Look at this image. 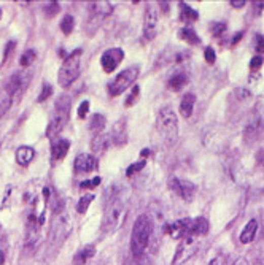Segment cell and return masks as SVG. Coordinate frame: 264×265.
<instances>
[{
    "label": "cell",
    "instance_id": "obj_38",
    "mask_svg": "<svg viewBox=\"0 0 264 265\" xmlns=\"http://www.w3.org/2000/svg\"><path fill=\"white\" fill-rule=\"evenodd\" d=\"M226 32V24L224 22H215L212 24V33L215 35V37H220L221 33Z\"/></svg>",
    "mask_w": 264,
    "mask_h": 265
},
{
    "label": "cell",
    "instance_id": "obj_50",
    "mask_svg": "<svg viewBox=\"0 0 264 265\" xmlns=\"http://www.w3.org/2000/svg\"><path fill=\"white\" fill-rule=\"evenodd\" d=\"M0 265H5V252L0 251Z\"/></svg>",
    "mask_w": 264,
    "mask_h": 265
},
{
    "label": "cell",
    "instance_id": "obj_17",
    "mask_svg": "<svg viewBox=\"0 0 264 265\" xmlns=\"http://www.w3.org/2000/svg\"><path fill=\"white\" fill-rule=\"evenodd\" d=\"M209 229L210 224L206 218H196V219H191V225H189V237H202V235H207L209 234Z\"/></svg>",
    "mask_w": 264,
    "mask_h": 265
},
{
    "label": "cell",
    "instance_id": "obj_7",
    "mask_svg": "<svg viewBox=\"0 0 264 265\" xmlns=\"http://www.w3.org/2000/svg\"><path fill=\"white\" fill-rule=\"evenodd\" d=\"M70 231H72L70 216L67 213L56 214V218L53 219V224L50 229V245L59 248L70 235Z\"/></svg>",
    "mask_w": 264,
    "mask_h": 265
},
{
    "label": "cell",
    "instance_id": "obj_5",
    "mask_svg": "<svg viewBox=\"0 0 264 265\" xmlns=\"http://www.w3.org/2000/svg\"><path fill=\"white\" fill-rule=\"evenodd\" d=\"M69 115H70V97L69 95H61V97L56 100L54 113L50 119V124L46 127L48 138H53L64 129V126L67 124Z\"/></svg>",
    "mask_w": 264,
    "mask_h": 265
},
{
    "label": "cell",
    "instance_id": "obj_2",
    "mask_svg": "<svg viewBox=\"0 0 264 265\" xmlns=\"http://www.w3.org/2000/svg\"><path fill=\"white\" fill-rule=\"evenodd\" d=\"M127 214V207L123 202V199L119 196H115L109 203H107V208L104 213V219H102V231L105 234H112L116 229L123 225L124 219Z\"/></svg>",
    "mask_w": 264,
    "mask_h": 265
},
{
    "label": "cell",
    "instance_id": "obj_1",
    "mask_svg": "<svg viewBox=\"0 0 264 265\" xmlns=\"http://www.w3.org/2000/svg\"><path fill=\"white\" fill-rule=\"evenodd\" d=\"M153 234V222L147 214H140L132 227L130 235V252L132 256L142 257L150 245V238Z\"/></svg>",
    "mask_w": 264,
    "mask_h": 265
},
{
    "label": "cell",
    "instance_id": "obj_6",
    "mask_svg": "<svg viewBox=\"0 0 264 265\" xmlns=\"http://www.w3.org/2000/svg\"><path fill=\"white\" fill-rule=\"evenodd\" d=\"M112 5L109 2H92L89 4L88 8V16H86V33L92 35L95 33V30L99 29L101 24L105 21V18L112 13Z\"/></svg>",
    "mask_w": 264,
    "mask_h": 265
},
{
    "label": "cell",
    "instance_id": "obj_41",
    "mask_svg": "<svg viewBox=\"0 0 264 265\" xmlns=\"http://www.w3.org/2000/svg\"><path fill=\"white\" fill-rule=\"evenodd\" d=\"M204 57H206V62L209 64H215V51H213V48H206V51H204Z\"/></svg>",
    "mask_w": 264,
    "mask_h": 265
},
{
    "label": "cell",
    "instance_id": "obj_42",
    "mask_svg": "<svg viewBox=\"0 0 264 265\" xmlns=\"http://www.w3.org/2000/svg\"><path fill=\"white\" fill-rule=\"evenodd\" d=\"M261 65H262V57L261 56H255L253 59H251V62H250V68L251 70H258Z\"/></svg>",
    "mask_w": 264,
    "mask_h": 265
},
{
    "label": "cell",
    "instance_id": "obj_51",
    "mask_svg": "<svg viewBox=\"0 0 264 265\" xmlns=\"http://www.w3.org/2000/svg\"><path fill=\"white\" fill-rule=\"evenodd\" d=\"M148 154H150V151H148V149H143V151L140 153V156H142V158H147Z\"/></svg>",
    "mask_w": 264,
    "mask_h": 265
},
{
    "label": "cell",
    "instance_id": "obj_20",
    "mask_svg": "<svg viewBox=\"0 0 264 265\" xmlns=\"http://www.w3.org/2000/svg\"><path fill=\"white\" fill-rule=\"evenodd\" d=\"M70 149V141L69 140H57L51 144V158L53 161H61L64 159Z\"/></svg>",
    "mask_w": 264,
    "mask_h": 265
},
{
    "label": "cell",
    "instance_id": "obj_45",
    "mask_svg": "<svg viewBox=\"0 0 264 265\" xmlns=\"http://www.w3.org/2000/svg\"><path fill=\"white\" fill-rule=\"evenodd\" d=\"M245 4H247L245 0H233V2H231V5H233V7H236V8H242Z\"/></svg>",
    "mask_w": 264,
    "mask_h": 265
},
{
    "label": "cell",
    "instance_id": "obj_11",
    "mask_svg": "<svg viewBox=\"0 0 264 265\" xmlns=\"http://www.w3.org/2000/svg\"><path fill=\"white\" fill-rule=\"evenodd\" d=\"M29 80H30V77L26 73V71H16V73H13L10 77V80L7 81V84L4 88L11 94V97H15V95L21 94L24 89L27 88Z\"/></svg>",
    "mask_w": 264,
    "mask_h": 265
},
{
    "label": "cell",
    "instance_id": "obj_34",
    "mask_svg": "<svg viewBox=\"0 0 264 265\" xmlns=\"http://www.w3.org/2000/svg\"><path fill=\"white\" fill-rule=\"evenodd\" d=\"M99 184H101V178L95 176L92 179H86V181L80 183V187L81 189H94V187H97Z\"/></svg>",
    "mask_w": 264,
    "mask_h": 265
},
{
    "label": "cell",
    "instance_id": "obj_10",
    "mask_svg": "<svg viewBox=\"0 0 264 265\" xmlns=\"http://www.w3.org/2000/svg\"><path fill=\"white\" fill-rule=\"evenodd\" d=\"M123 59H124L123 50H119V48H110V50H107L102 54L101 65H102L105 73H112V71L123 62Z\"/></svg>",
    "mask_w": 264,
    "mask_h": 265
},
{
    "label": "cell",
    "instance_id": "obj_19",
    "mask_svg": "<svg viewBox=\"0 0 264 265\" xmlns=\"http://www.w3.org/2000/svg\"><path fill=\"white\" fill-rule=\"evenodd\" d=\"M194 105H196V95L193 92H186L183 95L182 102H180V115H182L185 119L191 118L194 110Z\"/></svg>",
    "mask_w": 264,
    "mask_h": 265
},
{
    "label": "cell",
    "instance_id": "obj_13",
    "mask_svg": "<svg viewBox=\"0 0 264 265\" xmlns=\"http://www.w3.org/2000/svg\"><path fill=\"white\" fill-rule=\"evenodd\" d=\"M171 189L175 192V194L183 199V200H191L196 192V186L191 183V181H186V179H178V178H172L171 183H169Z\"/></svg>",
    "mask_w": 264,
    "mask_h": 265
},
{
    "label": "cell",
    "instance_id": "obj_14",
    "mask_svg": "<svg viewBox=\"0 0 264 265\" xmlns=\"http://www.w3.org/2000/svg\"><path fill=\"white\" fill-rule=\"evenodd\" d=\"M40 227H42V221L35 218V214H30L27 221V231H26V246L30 251L35 249L40 240Z\"/></svg>",
    "mask_w": 264,
    "mask_h": 265
},
{
    "label": "cell",
    "instance_id": "obj_25",
    "mask_svg": "<svg viewBox=\"0 0 264 265\" xmlns=\"http://www.w3.org/2000/svg\"><path fill=\"white\" fill-rule=\"evenodd\" d=\"M11 103H13V97H11V94L5 88H2L0 89V118H2L10 110Z\"/></svg>",
    "mask_w": 264,
    "mask_h": 265
},
{
    "label": "cell",
    "instance_id": "obj_27",
    "mask_svg": "<svg viewBox=\"0 0 264 265\" xmlns=\"http://www.w3.org/2000/svg\"><path fill=\"white\" fill-rule=\"evenodd\" d=\"M180 18H182L183 21L193 22V21H197L199 19V15H197V11L193 10L189 5L182 4V5H180Z\"/></svg>",
    "mask_w": 264,
    "mask_h": 265
},
{
    "label": "cell",
    "instance_id": "obj_46",
    "mask_svg": "<svg viewBox=\"0 0 264 265\" xmlns=\"http://www.w3.org/2000/svg\"><path fill=\"white\" fill-rule=\"evenodd\" d=\"M253 7H255V15H258V13H261V11H262L264 4H262V2H255Z\"/></svg>",
    "mask_w": 264,
    "mask_h": 265
},
{
    "label": "cell",
    "instance_id": "obj_3",
    "mask_svg": "<svg viewBox=\"0 0 264 265\" xmlns=\"http://www.w3.org/2000/svg\"><path fill=\"white\" fill-rule=\"evenodd\" d=\"M158 130L167 146H172L178 137V119L172 106H162L158 113Z\"/></svg>",
    "mask_w": 264,
    "mask_h": 265
},
{
    "label": "cell",
    "instance_id": "obj_49",
    "mask_svg": "<svg viewBox=\"0 0 264 265\" xmlns=\"http://www.w3.org/2000/svg\"><path fill=\"white\" fill-rule=\"evenodd\" d=\"M242 37H244V33H242V32H239V33L236 35V37L233 39V45H237V43H239V40H241Z\"/></svg>",
    "mask_w": 264,
    "mask_h": 265
},
{
    "label": "cell",
    "instance_id": "obj_8",
    "mask_svg": "<svg viewBox=\"0 0 264 265\" xmlns=\"http://www.w3.org/2000/svg\"><path fill=\"white\" fill-rule=\"evenodd\" d=\"M137 77H139L137 67H129V68L123 70L119 75H116L115 80L109 84V92L112 97H116V95L123 94L126 89H129L132 84L136 83Z\"/></svg>",
    "mask_w": 264,
    "mask_h": 265
},
{
    "label": "cell",
    "instance_id": "obj_22",
    "mask_svg": "<svg viewBox=\"0 0 264 265\" xmlns=\"http://www.w3.org/2000/svg\"><path fill=\"white\" fill-rule=\"evenodd\" d=\"M94 256H95V246L94 245H86L85 248H81L74 256V265H85Z\"/></svg>",
    "mask_w": 264,
    "mask_h": 265
},
{
    "label": "cell",
    "instance_id": "obj_23",
    "mask_svg": "<svg viewBox=\"0 0 264 265\" xmlns=\"http://www.w3.org/2000/svg\"><path fill=\"white\" fill-rule=\"evenodd\" d=\"M35 158V149L30 146H21L16 151V162L21 167H27Z\"/></svg>",
    "mask_w": 264,
    "mask_h": 265
},
{
    "label": "cell",
    "instance_id": "obj_12",
    "mask_svg": "<svg viewBox=\"0 0 264 265\" xmlns=\"http://www.w3.org/2000/svg\"><path fill=\"white\" fill-rule=\"evenodd\" d=\"M262 132V118L258 116V115H253L248 123L245 124V129H244V141L251 144L253 141L258 140V137L261 135Z\"/></svg>",
    "mask_w": 264,
    "mask_h": 265
},
{
    "label": "cell",
    "instance_id": "obj_28",
    "mask_svg": "<svg viewBox=\"0 0 264 265\" xmlns=\"http://www.w3.org/2000/svg\"><path fill=\"white\" fill-rule=\"evenodd\" d=\"M109 148V141L104 135H95V138L92 140V144H91V149L94 154H102L105 153V149Z\"/></svg>",
    "mask_w": 264,
    "mask_h": 265
},
{
    "label": "cell",
    "instance_id": "obj_16",
    "mask_svg": "<svg viewBox=\"0 0 264 265\" xmlns=\"http://www.w3.org/2000/svg\"><path fill=\"white\" fill-rule=\"evenodd\" d=\"M189 225H191V219H180L167 227V234L177 240L186 238V237H189Z\"/></svg>",
    "mask_w": 264,
    "mask_h": 265
},
{
    "label": "cell",
    "instance_id": "obj_18",
    "mask_svg": "<svg viewBox=\"0 0 264 265\" xmlns=\"http://www.w3.org/2000/svg\"><path fill=\"white\" fill-rule=\"evenodd\" d=\"M112 141L115 144H126L127 143V127L126 119H119L112 130Z\"/></svg>",
    "mask_w": 264,
    "mask_h": 265
},
{
    "label": "cell",
    "instance_id": "obj_30",
    "mask_svg": "<svg viewBox=\"0 0 264 265\" xmlns=\"http://www.w3.org/2000/svg\"><path fill=\"white\" fill-rule=\"evenodd\" d=\"M186 84V75H183V73H175L172 78H171V81H169V88L171 89H174V91H180L183 86Z\"/></svg>",
    "mask_w": 264,
    "mask_h": 265
},
{
    "label": "cell",
    "instance_id": "obj_4",
    "mask_svg": "<svg viewBox=\"0 0 264 265\" xmlns=\"http://www.w3.org/2000/svg\"><path fill=\"white\" fill-rule=\"evenodd\" d=\"M81 50H75L72 54H69L65 57V61L61 65V70H59L57 75V83L59 86L67 89L72 84L75 83V80L80 75V67H81Z\"/></svg>",
    "mask_w": 264,
    "mask_h": 265
},
{
    "label": "cell",
    "instance_id": "obj_9",
    "mask_svg": "<svg viewBox=\"0 0 264 265\" xmlns=\"http://www.w3.org/2000/svg\"><path fill=\"white\" fill-rule=\"evenodd\" d=\"M158 32V8L148 4L145 10V21H143V37L145 40H153Z\"/></svg>",
    "mask_w": 264,
    "mask_h": 265
},
{
    "label": "cell",
    "instance_id": "obj_43",
    "mask_svg": "<svg viewBox=\"0 0 264 265\" xmlns=\"http://www.w3.org/2000/svg\"><path fill=\"white\" fill-rule=\"evenodd\" d=\"M209 265H224V257L223 256H217V257H213L210 260Z\"/></svg>",
    "mask_w": 264,
    "mask_h": 265
},
{
    "label": "cell",
    "instance_id": "obj_31",
    "mask_svg": "<svg viewBox=\"0 0 264 265\" xmlns=\"http://www.w3.org/2000/svg\"><path fill=\"white\" fill-rule=\"evenodd\" d=\"M94 200V194H88V196H83L80 200H78V205H77V211L80 214H85L89 208L91 202Z\"/></svg>",
    "mask_w": 264,
    "mask_h": 265
},
{
    "label": "cell",
    "instance_id": "obj_37",
    "mask_svg": "<svg viewBox=\"0 0 264 265\" xmlns=\"http://www.w3.org/2000/svg\"><path fill=\"white\" fill-rule=\"evenodd\" d=\"M53 94V88H51V84H45L43 86V89H42V92H40V95H39V99H37V102H45L50 95Z\"/></svg>",
    "mask_w": 264,
    "mask_h": 265
},
{
    "label": "cell",
    "instance_id": "obj_21",
    "mask_svg": "<svg viewBox=\"0 0 264 265\" xmlns=\"http://www.w3.org/2000/svg\"><path fill=\"white\" fill-rule=\"evenodd\" d=\"M256 232H258V221L256 219H250L245 227L242 229V232H241V243L247 245V243H251L255 240L256 237Z\"/></svg>",
    "mask_w": 264,
    "mask_h": 265
},
{
    "label": "cell",
    "instance_id": "obj_15",
    "mask_svg": "<svg viewBox=\"0 0 264 265\" xmlns=\"http://www.w3.org/2000/svg\"><path fill=\"white\" fill-rule=\"evenodd\" d=\"M74 167L77 173H89L97 168V159L91 154H80L77 156Z\"/></svg>",
    "mask_w": 264,
    "mask_h": 265
},
{
    "label": "cell",
    "instance_id": "obj_36",
    "mask_svg": "<svg viewBox=\"0 0 264 265\" xmlns=\"http://www.w3.org/2000/svg\"><path fill=\"white\" fill-rule=\"evenodd\" d=\"M142 168H145V161H139V162H136V164L129 165V168H127L126 175H127V176H130V175H134V173L140 172Z\"/></svg>",
    "mask_w": 264,
    "mask_h": 265
},
{
    "label": "cell",
    "instance_id": "obj_33",
    "mask_svg": "<svg viewBox=\"0 0 264 265\" xmlns=\"http://www.w3.org/2000/svg\"><path fill=\"white\" fill-rule=\"evenodd\" d=\"M34 61H35V51L34 50H27L26 53L21 56L19 64H21V67H29Z\"/></svg>",
    "mask_w": 264,
    "mask_h": 265
},
{
    "label": "cell",
    "instance_id": "obj_24",
    "mask_svg": "<svg viewBox=\"0 0 264 265\" xmlns=\"http://www.w3.org/2000/svg\"><path fill=\"white\" fill-rule=\"evenodd\" d=\"M178 37L182 39L183 42L189 43V45H199L201 43L199 35L193 29H191V27H183L182 30L178 32Z\"/></svg>",
    "mask_w": 264,
    "mask_h": 265
},
{
    "label": "cell",
    "instance_id": "obj_29",
    "mask_svg": "<svg viewBox=\"0 0 264 265\" xmlns=\"http://www.w3.org/2000/svg\"><path fill=\"white\" fill-rule=\"evenodd\" d=\"M59 27H61V30H62L64 35H70L72 32H74V29H75V19H74V16H72V15L64 16L62 21H61V24H59Z\"/></svg>",
    "mask_w": 264,
    "mask_h": 265
},
{
    "label": "cell",
    "instance_id": "obj_44",
    "mask_svg": "<svg viewBox=\"0 0 264 265\" xmlns=\"http://www.w3.org/2000/svg\"><path fill=\"white\" fill-rule=\"evenodd\" d=\"M233 265H250V263H248V260L245 257H237Z\"/></svg>",
    "mask_w": 264,
    "mask_h": 265
},
{
    "label": "cell",
    "instance_id": "obj_32",
    "mask_svg": "<svg viewBox=\"0 0 264 265\" xmlns=\"http://www.w3.org/2000/svg\"><path fill=\"white\" fill-rule=\"evenodd\" d=\"M43 13L46 15V18H53L59 13V5L57 2H46V5L43 7Z\"/></svg>",
    "mask_w": 264,
    "mask_h": 265
},
{
    "label": "cell",
    "instance_id": "obj_26",
    "mask_svg": "<svg viewBox=\"0 0 264 265\" xmlns=\"http://www.w3.org/2000/svg\"><path fill=\"white\" fill-rule=\"evenodd\" d=\"M104 129H105V118L99 113H95L89 121V130L95 135H101V132Z\"/></svg>",
    "mask_w": 264,
    "mask_h": 265
},
{
    "label": "cell",
    "instance_id": "obj_48",
    "mask_svg": "<svg viewBox=\"0 0 264 265\" xmlns=\"http://www.w3.org/2000/svg\"><path fill=\"white\" fill-rule=\"evenodd\" d=\"M258 161H259V164L264 167V149H259V151H258Z\"/></svg>",
    "mask_w": 264,
    "mask_h": 265
},
{
    "label": "cell",
    "instance_id": "obj_47",
    "mask_svg": "<svg viewBox=\"0 0 264 265\" xmlns=\"http://www.w3.org/2000/svg\"><path fill=\"white\" fill-rule=\"evenodd\" d=\"M13 48H15V42H10L8 46H7V50H5V59L10 57V53H11V50H13Z\"/></svg>",
    "mask_w": 264,
    "mask_h": 265
},
{
    "label": "cell",
    "instance_id": "obj_40",
    "mask_svg": "<svg viewBox=\"0 0 264 265\" xmlns=\"http://www.w3.org/2000/svg\"><path fill=\"white\" fill-rule=\"evenodd\" d=\"M255 51L258 54L264 53V35H256L255 37Z\"/></svg>",
    "mask_w": 264,
    "mask_h": 265
},
{
    "label": "cell",
    "instance_id": "obj_35",
    "mask_svg": "<svg viewBox=\"0 0 264 265\" xmlns=\"http://www.w3.org/2000/svg\"><path fill=\"white\" fill-rule=\"evenodd\" d=\"M139 95H140V88L139 86H134V89H132V92L129 94V97L126 99V106H132L137 99H139Z\"/></svg>",
    "mask_w": 264,
    "mask_h": 265
},
{
    "label": "cell",
    "instance_id": "obj_39",
    "mask_svg": "<svg viewBox=\"0 0 264 265\" xmlns=\"http://www.w3.org/2000/svg\"><path fill=\"white\" fill-rule=\"evenodd\" d=\"M88 111H89V102L88 100L81 102V105L78 106V118L80 119H85L88 116Z\"/></svg>",
    "mask_w": 264,
    "mask_h": 265
}]
</instances>
